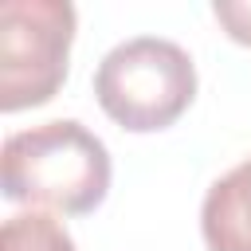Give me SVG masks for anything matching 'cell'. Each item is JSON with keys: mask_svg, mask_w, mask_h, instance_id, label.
Returning a JSON list of instances; mask_svg holds the SVG:
<instances>
[{"mask_svg": "<svg viewBox=\"0 0 251 251\" xmlns=\"http://www.w3.org/2000/svg\"><path fill=\"white\" fill-rule=\"evenodd\" d=\"M110 149L75 118L43 122L4 141V196L31 212L86 216L110 192Z\"/></svg>", "mask_w": 251, "mask_h": 251, "instance_id": "cell-1", "label": "cell"}, {"mask_svg": "<svg viewBox=\"0 0 251 251\" xmlns=\"http://www.w3.org/2000/svg\"><path fill=\"white\" fill-rule=\"evenodd\" d=\"M94 98L102 114L129 133L169 129L196 98V63L173 39L133 35L102 55Z\"/></svg>", "mask_w": 251, "mask_h": 251, "instance_id": "cell-2", "label": "cell"}, {"mask_svg": "<svg viewBox=\"0 0 251 251\" xmlns=\"http://www.w3.org/2000/svg\"><path fill=\"white\" fill-rule=\"evenodd\" d=\"M75 8L67 0H4L0 4V110H31L51 102L71 67Z\"/></svg>", "mask_w": 251, "mask_h": 251, "instance_id": "cell-3", "label": "cell"}, {"mask_svg": "<svg viewBox=\"0 0 251 251\" xmlns=\"http://www.w3.org/2000/svg\"><path fill=\"white\" fill-rule=\"evenodd\" d=\"M200 235L208 251H251V157H243L204 192Z\"/></svg>", "mask_w": 251, "mask_h": 251, "instance_id": "cell-4", "label": "cell"}, {"mask_svg": "<svg viewBox=\"0 0 251 251\" xmlns=\"http://www.w3.org/2000/svg\"><path fill=\"white\" fill-rule=\"evenodd\" d=\"M0 251H78L71 231L47 212L8 216L0 227Z\"/></svg>", "mask_w": 251, "mask_h": 251, "instance_id": "cell-5", "label": "cell"}, {"mask_svg": "<svg viewBox=\"0 0 251 251\" xmlns=\"http://www.w3.org/2000/svg\"><path fill=\"white\" fill-rule=\"evenodd\" d=\"M212 16L220 20V27L235 43L251 47V0H216L212 4Z\"/></svg>", "mask_w": 251, "mask_h": 251, "instance_id": "cell-6", "label": "cell"}]
</instances>
